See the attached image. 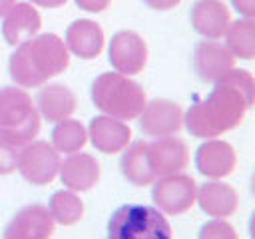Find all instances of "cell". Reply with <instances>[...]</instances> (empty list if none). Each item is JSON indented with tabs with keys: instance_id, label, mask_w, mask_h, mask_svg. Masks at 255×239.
<instances>
[{
	"instance_id": "obj_12",
	"label": "cell",
	"mask_w": 255,
	"mask_h": 239,
	"mask_svg": "<svg viewBox=\"0 0 255 239\" xmlns=\"http://www.w3.org/2000/svg\"><path fill=\"white\" fill-rule=\"evenodd\" d=\"M235 64L231 52L217 40H201L195 44L191 54V66L201 82H217Z\"/></svg>"
},
{
	"instance_id": "obj_21",
	"label": "cell",
	"mask_w": 255,
	"mask_h": 239,
	"mask_svg": "<svg viewBox=\"0 0 255 239\" xmlns=\"http://www.w3.org/2000/svg\"><path fill=\"white\" fill-rule=\"evenodd\" d=\"M120 169H122V175L137 187L153 183L157 177L149 163L147 141L137 139L133 143H128V147L122 151V157H120Z\"/></svg>"
},
{
	"instance_id": "obj_27",
	"label": "cell",
	"mask_w": 255,
	"mask_h": 239,
	"mask_svg": "<svg viewBox=\"0 0 255 239\" xmlns=\"http://www.w3.org/2000/svg\"><path fill=\"white\" fill-rule=\"evenodd\" d=\"M74 2H76V6H78L80 10L90 12V14L104 12V10L112 4V0H74Z\"/></svg>"
},
{
	"instance_id": "obj_3",
	"label": "cell",
	"mask_w": 255,
	"mask_h": 239,
	"mask_svg": "<svg viewBox=\"0 0 255 239\" xmlns=\"http://www.w3.org/2000/svg\"><path fill=\"white\" fill-rule=\"evenodd\" d=\"M90 98L98 112L122 121L135 120L147 102L145 90L120 72L100 74L90 86Z\"/></svg>"
},
{
	"instance_id": "obj_26",
	"label": "cell",
	"mask_w": 255,
	"mask_h": 239,
	"mask_svg": "<svg viewBox=\"0 0 255 239\" xmlns=\"http://www.w3.org/2000/svg\"><path fill=\"white\" fill-rule=\"evenodd\" d=\"M18 163V147L0 139V175H8L16 169Z\"/></svg>"
},
{
	"instance_id": "obj_19",
	"label": "cell",
	"mask_w": 255,
	"mask_h": 239,
	"mask_svg": "<svg viewBox=\"0 0 255 239\" xmlns=\"http://www.w3.org/2000/svg\"><path fill=\"white\" fill-rule=\"evenodd\" d=\"M40 116L32 96L20 86H4L0 88V131L14 129L32 118Z\"/></svg>"
},
{
	"instance_id": "obj_18",
	"label": "cell",
	"mask_w": 255,
	"mask_h": 239,
	"mask_svg": "<svg viewBox=\"0 0 255 239\" xmlns=\"http://www.w3.org/2000/svg\"><path fill=\"white\" fill-rule=\"evenodd\" d=\"M40 28L42 16L38 8L30 2H16L2 18V38L10 46H20L22 42L34 38Z\"/></svg>"
},
{
	"instance_id": "obj_6",
	"label": "cell",
	"mask_w": 255,
	"mask_h": 239,
	"mask_svg": "<svg viewBox=\"0 0 255 239\" xmlns=\"http://www.w3.org/2000/svg\"><path fill=\"white\" fill-rule=\"evenodd\" d=\"M60 153L52 143L44 139H34L20 147L18 151V173L32 185H48L56 179L60 169Z\"/></svg>"
},
{
	"instance_id": "obj_25",
	"label": "cell",
	"mask_w": 255,
	"mask_h": 239,
	"mask_svg": "<svg viewBox=\"0 0 255 239\" xmlns=\"http://www.w3.org/2000/svg\"><path fill=\"white\" fill-rule=\"evenodd\" d=\"M197 239H239L235 227L225 219H211L197 231Z\"/></svg>"
},
{
	"instance_id": "obj_1",
	"label": "cell",
	"mask_w": 255,
	"mask_h": 239,
	"mask_svg": "<svg viewBox=\"0 0 255 239\" xmlns=\"http://www.w3.org/2000/svg\"><path fill=\"white\" fill-rule=\"evenodd\" d=\"M253 102L255 88L251 72L233 66L213 82L207 96L197 98L189 110L183 112V127L199 139L219 137L243 123Z\"/></svg>"
},
{
	"instance_id": "obj_5",
	"label": "cell",
	"mask_w": 255,
	"mask_h": 239,
	"mask_svg": "<svg viewBox=\"0 0 255 239\" xmlns=\"http://www.w3.org/2000/svg\"><path fill=\"white\" fill-rule=\"evenodd\" d=\"M197 183L191 175L179 171L171 175H161L153 181L151 201L153 207L163 215H181L189 211L195 203Z\"/></svg>"
},
{
	"instance_id": "obj_24",
	"label": "cell",
	"mask_w": 255,
	"mask_h": 239,
	"mask_svg": "<svg viewBox=\"0 0 255 239\" xmlns=\"http://www.w3.org/2000/svg\"><path fill=\"white\" fill-rule=\"evenodd\" d=\"M48 211L54 219V223L60 225H74L82 219L84 215V201L76 191L70 189H62V191H54L50 195L48 201Z\"/></svg>"
},
{
	"instance_id": "obj_23",
	"label": "cell",
	"mask_w": 255,
	"mask_h": 239,
	"mask_svg": "<svg viewBox=\"0 0 255 239\" xmlns=\"http://www.w3.org/2000/svg\"><path fill=\"white\" fill-rule=\"evenodd\" d=\"M50 143L54 145V149L58 153L70 155V153L82 151V147L88 143V129L82 121L66 118V120L54 123Z\"/></svg>"
},
{
	"instance_id": "obj_17",
	"label": "cell",
	"mask_w": 255,
	"mask_h": 239,
	"mask_svg": "<svg viewBox=\"0 0 255 239\" xmlns=\"http://www.w3.org/2000/svg\"><path fill=\"white\" fill-rule=\"evenodd\" d=\"M195 203L199 205V209L205 215H209L213 219H225L237 211L239 195L233 189V185H229L221 179H209L197 187Z\"/></svg>"
},
{
	"instance_id": "obj_29",
	"label": "cell",
	"mask_w": 255,
	"mask_h": 239,
	"mask_svg": "<svg viewBox=\"0 0 255 239\" xmlns=\"http://www.w3.org/2000/svg\"><path fill=\"white\" fill-rule=\"evenodd\" d=\"M147 8L151 10H159V12H165V10H173L175 6L181 4V0H141Z\"/></svg>"
},
{
	"instance_id": "obj_16",
	"label": "cell",
	"mask_w": 255,
	"mask_h": 239,
	"mask_svg": "<svg viewBox=\"0 0 255 239\" xmlns=\"http://www.w3.org/2000/svg\"><path fill=\"white\" fill-rule=\"evenodd\" d=\"M86 129H88V139L92 141V145L98 151L108 153V155L124 151L131 139V129L126 121L104 116V114L92 118Z\"/></svg>"
},
{
	"instance_id": "obj_4",
	"label": "cell",
	"mask_w": 255,
	"mask_h": 239,
	"mask_svg": "<svg viewBox=\"0 0 255 239\" xmlns=\"http://www.w3.org/2000/svg\"><path fill=\"white\" fill-rule=\"evenodd\" d=\"M104 239H173V231L159 209L126 203L110 215Z\"/></svg>"
},
{
	"instance_id": "obj_2",
	"label": "cell",
	"mask_w": 255,
	"mask_h": 239,
	"mask_svg": "<svg viewBox=\"0 0 255 239\" xmlns=\"http://www.w3.org/2000/svg\"><path fill=\"white\" fill-rule=\"evenodd\" d=\"M70 66V52L64 40L52 32H38L16 46L8 58V74L20 88H36L60 76Z\"/></svg>"
},
{
	"instance_id": "obj_11",
	"label": "cell",
	"mask_w": 255,
	"mask_h": 239,
	"mask_svg": "<svg viewBox=\"0 0 255 239\" xmlns=\"http://www.w3.org/2000/svg\"><path fill=\"white\" fill-rule=\"evenodd\" d=\"M147 155L155 177L179 173L189 165V147L185 139L177 135H165L147 141Z\"/></svg>"
},
{
	"instance_id": "obj_28",
	"label": "cell",
	"mask_w": 255,
	"mask_h": 239,
	"mask_svg": "<svg viewBox=\"0 0 255 239\" xmlns=\"http://www.w3.org/2000/svg\"><path fill=\"white\" fill-rule=\"evenodd\" d=\"M231 6L243 18H253L255 16V0H231Z\"/></svg>"
},
{
	"instance_id": "obj_15",
	"label": "cell",
	"mask_w": 255,
	"mask_h": 239,
	"mask_svg": "<svg viewBox=\"0 0 255 239\" xmlns=\"http://www.w3.org/2000/svg\"><path fill=\"white\" fill-rule=\"evenodd\" d=\"M100 171H102L100 161L92 153L76 151L70 153L64 161H60L58 177L66 189L82 193V191H90L100 181Z\"/></svg>"
},
{
	"instance_id": "obj_30",
	"label": "cell",
	"mask_w": 255,
	"mask_h": 239,
	"mask_svg": "<svg viewBox=\"0 0 255 239\" xmlns=\"http://www.w3.org/2000/svg\"><path fill=\"white\" fill-rule=\"evenodd\" d=\"M68 0H30V4L34 6H42V8H60L64 6Z\"/></svg>"
},
{
	"instance_id": "obj_31",
	"label": "cell",
	"mask_w": 255,
	"mask_h": 239,
	"mask_svg": "<svg viewBox=\"0 0 255 239\" xmlns=\"http://www.w3.org/2000/svg\"><path fill=\"white\" fill-rule=\"evenodd\" d=\"M14 4H16V0H0V18H4Z\"/></svg>"
},
{
	"instance_id": "obj_14",
	"label": "cell",
	"mask_w": 255,
	"mask_h": 239,
	"mask_svg": "<svg viewBox=\"0 0 255 239\" xmlns=\"http://www.w3.org/2000/svg\"><path fill=\"white\" fill-rule=\"evenodd\" d=\"M104 30L96 20L78 18L64 32V44L70 54L80 60H94L104 50Z\"/></svg>"
},
{
	"instance_id": "obj_13",
	"label": "cell",
	"mask_w": 255,
	"mask_h": 239,
	"mask_svg": "<svg viewBox=\"0 0 255 239\" xmlns=\"http://www.w3.org/2000/svg\"><path fill=\"white\" fill-rule=\"evenodd\" d=\"M189 22L205 40H219L231 22V12L223 0H195L189 8Z\"/></svg>"
},
{
	"instance_id": "obj_9",
	"label": "cell",
	"mask_w": 255,
	"mask_h": 239,
	"mask_svg": "<svg viewBox=\"0 0 255 239\" xmlns=\"http://www.w3.org/2000/svg\"><path fill=\"white\" fill-rule=\"evenodd\" d=\"M139 118V127L149 137H165V135H177V131L183 127V110L179 104L157 98L151 102H145Z\"/></svg>"
},
{
	"instance_id": "obj_10",
	"label": "cell",
	"mask_w": 255,
	"mask_h": 239,
	"mask_svg": "<svg viewBox=\"0 0 255 239\" xmlns=\"http://www.w3.org/2000/svg\"><path fill=\"white\" fill-rule=\"evenodd\" d=\"M237 165L235 147L219 137L203 139L195 149V167L207 179H225Z\"/></svg>"
},
{
	"instance_id": "obj_22",
	"label": "cell",
	"mask_w": 255,
	"mask_h": 239,
	"mask_svg": "<svg viewBox=\"0 0 255 239\" xmlns=\"http://www.w3.org/2000/svg\"><path fill=\"white\" fill-rule=\"evenodd\" d=\"M225 48L233 58L253 60L255 58V22L253 18H239L229 22L225 30Z\"/></svg>"
},
{
	"instance_id": "obj_8",
	"label": "cell",
	"mask_w": 255,
	"mask_h": 239,
	"mask_svg": "<svg viewBox=\"0 0 255 239\" xmlns=\"http://www.w3.org/2000/svg\"><path fill=\"white\" fill-rule=\"evenodd\" d=\"M54 219L44 203H28L18 209L4 229V239H52Z\"/></svg>"
},
{
	"instance_id": "obj_7",
	"label": "cell",
	"mask_w": 255,
	"mask_h": 239,
	"mask_svg": "<svg viewBox=\"0 0 255 239\" xmlns=\"http://www.w3.org/2000/svg\"><path fill=\"white\" fill-rule=\"evenodd\" d=\"M108 58L114 72L137 76L147 64V44L133 30H118L108 44Z\"/></svg>"
},
{
	"instance_id": "obj_20",
	"label": "cell",
	"mask_w": 255,
	"mask_h": 239,
	"mask_svg": "<svg viewBox=\"0 0 255 239\" xmlns=\"http://www.w3.org/2000/svg\"><path fill=\"white\" fill-rule=\"evenodd\" d=\"M36 110L40 118L58 123L76 112V96L64 84H48L36 94Z\"/></svg>"
}]
</instances>
